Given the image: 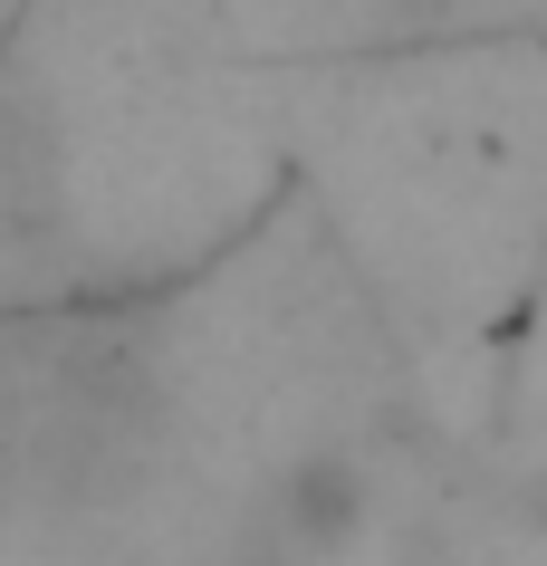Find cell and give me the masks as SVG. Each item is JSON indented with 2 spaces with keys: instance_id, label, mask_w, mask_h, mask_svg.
<instances>
[{
  "instance_id": "1",
  "label": "cell",
  "mask_w": 547,
  "mask_h": 566,
  "mask_svg": "<svg viewBox=\"0 0 547 566\" xmlns=\"http://www.w3.org/2000/svg\"><path fill=\"white\" fill-rule=\"evenodd\" d=\"M278 509H288L298 547H346L356 518H365V471L346 451H307L298 471H288V490H278Z\"/></svg>"
}]
</instances>
